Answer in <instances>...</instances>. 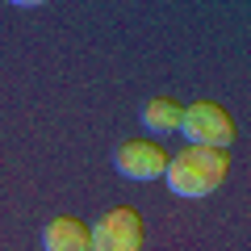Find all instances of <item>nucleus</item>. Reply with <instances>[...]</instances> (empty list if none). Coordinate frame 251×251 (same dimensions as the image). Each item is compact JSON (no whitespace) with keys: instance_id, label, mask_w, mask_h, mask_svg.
Wrapping results in <instances>:
<instances>
[{"instance_id":"nucleus-4","label":"nucleus","mask_w":251,"mask_h":251,"mask_svg":"<svg viewBox=\"0 0 251 251\" xmlns=\"http://www.w3.org/2000/svg\"><path fill=\"white\" fill-rule=\"evenodd\" d=\"M113 168L122 172L126 180H155L168 168V155H163L159 143H147V138H130L113 151Z\"/></svg>"},{"instance_id":"nucleus-1","label":"nucleus","mask_w":251,"mask_h":251,"mask_svg":"<svg viewBox=\"0 0 251 251\" xmlns=\"http://www.w3.org/2000/svg\"><path fill=\"white\" fill-rule=\"evenodd\" d=\"M226 176H230V155L214 151V147H184V151H176L168 159V168H163L168 188L176 197H188V201L218 193V188L226 184Z\"/></svg>"},{"instance_id":"nucleus-5","label":"nucleus","mask_w":251,"mask_h":251,"mask_svg":"<svg viewBox=\"0 0 251 251\" xmlns=\"http://www.w3.org/2000/svg\"><path fill=\"white\" fill-rule=\"evenodd\" d=\"M42 251H92L88 243V226L80 218H50L42 226Z\"/></svg>"},{"instance_id":"nucleus-3","label":"nucleus","mask_w":251,"mask_h":251,"mask_svg":"<svg viewBox=\"0 0 251 251\" xmlns=\"http://www.w3.org/2000/svg\"><path fill=\"white\" fill-rule=\"evenodd\" d=\"M88 243H92V251H138L143 247V218H138V209H130V205L109 209L88 230Z\"/></svg>"},{"instance_id":"nucleus-2","label":"nucleus","mask_w":251,"mask_h":251,"mask_svg":"<svg viewBox=\"0 0 251 251\" xmlns=\"http://www.w3.org/2000/svg\"><path fill=\"white\" fill-rule=\"evenodd\" d=\"M180 134L188 138V147H214V151H226L234 143V122L222 105L214 100H197L188 105L184 117H180Z\"/></svg>"},{"instance_id":"nucleus-6","label":"nucleus","mask_w":251,"mask_h":251,"mask_svg":"<svg viewBox=\"0 0 251 251\" xmlns=\"http://www.w3.org/2000/svg\"><path fill=\"white\" fill-rule=\"evenodd\" d=\"M180 117H184V105H180L176 97H151L143 105V126L151 130L155 138L176 134V130H180Z\"/></svg>"}]
</instances>
